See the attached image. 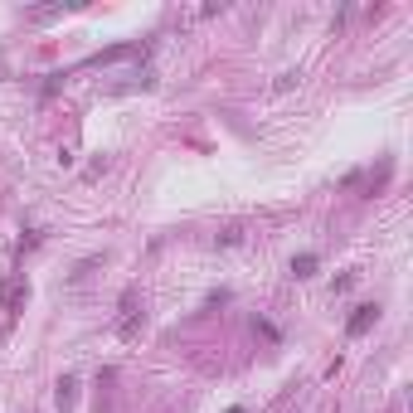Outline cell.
Listing matches in <instances>:
<instances>
[{"label":"cell","mask_w":413,"mask_h":413,"mask_svg":"<svg viewBox=\"0 0 413 413\" xmlns=\"http://www.w3.org/2000/svg\"><path fill=\"white\" fill-rule=\"evenodd\" d=\"M375 321V306H355V316H350V336H365Z\"/></svg>","instance_id":"3"},{"label":"cell","mask_w":413,"mask_h":413,"mask_svg":"<svg viewBox=\"0 0 413 413\" xmlns=\"http://www.w3.org/2000/svg\"><path fill=\"white\" fill-rule=\"evenodd\" d=\"M229 413H248V408H229Z\"/></svg>","instance_id":"6"},{"label":"cell","mask_w":413,"mask_h":413,"mask_svg":"<svg viewBox=\"0 0 413 413\" xmlns=\"http://www.w3.org/2000/svg\"><path fill=\"white\" fill-rule=\"evenodd\" d=\"M136 321H141V312H136V292H127V297H122V321H117V331L132 340V336H136Z\"/></svg>","instance_id":"1"},{"label":"cell","mask_w":413,"mask_h":413,"mask_svg":"<svg viewBox=\"0 0 413 413\" xmlns=\"http://www.w3.org/2000/svg\"><path fill=\"white\" fill-rule=\"evenodd\" d=\"M25 297H29V287H25V277H10V287H5V312L15 316L20 306H25Z\"/></svg>","instance_id":"2"},{"label":"cell","mask_w":413,"mask_h":413,"mask_svg":"<svg viewBox=\"0 0 413 413\" xmlns=\"http://www.w3.org/2000/svg\"><path fill=\"white\" fill-rule=\"evenodd\" d=\"M73 389H78L73 379H64V384H59V408H68V403H73Z\"/></svg>","instance_id":"5"},{"label":"cell","mask_w":413,"mask_h":413,"mask_svg":"<svg viewBox=\"0 0 413 413\" xmlns=\"http://www.w3.org/2000/svg\"><path fill=\"white\" fill-rule=\"evenodd\" d=\"M292 273H297V277H312V273H316V253H301V258H292Z\"/></svg>","instance_id":"4"}]
</instances>
